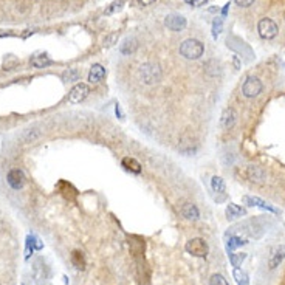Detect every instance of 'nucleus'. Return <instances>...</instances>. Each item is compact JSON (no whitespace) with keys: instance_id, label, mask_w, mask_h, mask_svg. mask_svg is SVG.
<instances>
[{"instance_id":"f257e3e1","label":"nucleus","mask_w":285,"mask_h":285,"mask_svg":"<svg viewBox=\"0 0 285 285\" xmlns=\"http://www.w3.org/2000/svg\"><path fill=\"white\" fill-rule=\"evenodd\" d=\"M203 53H205V47L197 39H186L180 45V54L186 59H191V61L202 57Z\"/></svg>"},{"instance_id":"f03ea898","label":"nucleus","mask_w":285,"mask_h":285,"mask_svg":"<svg viewBox=\"0 0 285 285\" xmlns=\"http://www.w3.org/2000/svg\"><path fill=\"white\" fill-rule=\"evenodd\" d=\"M140 78L146 85H152L160 82L161 79V68L155 62H146L140 67Z\"/></svg>"},{"instance_id":"7ed1b4c3","label":"nucleus","mask_w":285,"mask_h":285,"mask_svg":"<svg viewBox=\"0 0 285 285\" xmlns=\"http://www.w3.org/2000/svg\"><path fill=\"white\" fill-rule=\"evenodd\" d=\"M184 250H186V253H189L194 258H206L208 256V251H209L208 243H206L205 239H202V237H194V239L188 240L184 245Z\"/></svg>"},{"instance_id":"20e7f679","label":"nucleus","mask_w":285,"mask_h":285,"mask_svg":"<svg viewBox=\"0 0 285 285\" xmlns=\"http://www.w3.org/2000/svg\"><path fill=\"white\" fill-rule=\"evenodd\" d=\"M258 31H259V36L262 39H274L279 31V26L278 24L271 21V19L265 17V19H260L259 24H258Z\"/></svg>"},{"instance_id":"39448f33","label":"nucleus","mask_w":285,"mask_h":285,"mask_svg":"<svg viewBox=\"0 0 285 285\" xmlns=\"http://www.w3.org/2000/svg\"><path fill=\"white\" fill-rule=\"evenodd\" d=\"M262 88H263V85H262L259 78L248 76L242 85V93L245 98H256L262 92Z\"/></svg>"},{"instance_id":"423d86ee","label":"nucleus","mask_w":285,"mask_h":285,"mask_svg":"<svg viewBox=\"0 0 285 285\" xmlns=\"http://www.w3.org/2000/svg\"><path fill=\"white\" fill-rule=\"evenodd\" d=\"M88 93H90V87L84 82H79V84L73 85L70 93H68V101L72 104H79L88 96Z\"/></svg>"},{"instance_id":"0eeeda50","label":"nucleus","mask_w":285,"mask_h":285,"mask_svg":"<svg viewBox=\"0 0 285 285\" xmlns=\"http://www.w3.org/2000/svg\"><path fill=\"white\" fill-rule=\"evenodd\" d=\"M164 25L171 31H181V29L186 28V19L181 14H169L164 19Z\"/></svg>"},{"instance_id":"6e6552de","label":"nucleus","mask_w":285,"mask_h":285,"mask_svg":"<svg viewBox=\"0 0 285 285\" xmlns=\"http://www.w3.org/2000/svg\"><path fill=\"white\" fill-rule=\"evenodd\" d=\"M285 259V245H279V247H274L270 253L268 258V267L270 270H274L279 267V263Z\"/></svg>"},{"instance_id":"1a4fd4ad","label":"nucleus","mask_w":285,"mask_h":285,"mask_svg":"<svg viewBox=\"0 0 285 285\" xmlns=\"http://www.w3.org/2000/svg\"><path fill=\"white\" fill-rule=\"evenodd\" d=\"M235 121H237V113H235L234 109H231V107H228V109H225L223 113H222V118H220V126L222 129L225 130H230L234 127Z\"/></svg>"},{"instance_id":"9d476101","label":"nucleus","mask_w":285,"mask_h":285,"mask_svg":"<svg viewBox=\"0 0 285 285\" xmlns=\"http://www.w3.org/2000/svg\"><path fill=\"white\" fill-rule=\"evenodd\" d=\"M6 180H8V184L11 186L13 189H21L25 183V175L21 169H13V171L8 172Z\"/></svg>"},{"instance_id":"9b49d317","label":"nucleus","mask_w":285,"mask_h":285,"mask_svg":"<svg viewBox=\"0 0 285 285\" xmlns=\"http://www.w3.org/2000/svg\"><path fill=\"white\" fill-rule=\"evenodd\" d=\"M243 203L245 205H248V206H256V208H262L265 211H271V212H278L276 208H273V206L267 202H263L262 199L259 197H253V195H243L242 197Z\"/></svg>"},{"instance_id":"f8f14e48","label":"nucleus","mask_w":285,"mask_h":285,"mask_svg":"<svg viewBox=\"0 0 285 285\" xmlns=\"http://www.w3.org/2000/svg\"><path fill=\"white\" fill-rule=\"evenodd\" d=\"M105 78V68L101 64H93L88 73V82L90 84H100Z\"/></svg>"},{"instance_id":"ddd939ff","label":"nucleus","mask_w":285,"mask_h":285,"mask_svg":"<svg viewBox=\"0 0 285 285\" xmlns=\"http://www.w3.org/2000/svg\"><path fill=\"white\" fill-rule=\"evenodd\" d=\"M180 212H181V215H183L186 220H192L194 222V220H197L200 217L199 208L194 203H184V205H181Z\"/></svg>"},{"instance_id":"4468645a","label":"nucleus","mask_w":285,"mask_h":285,"mask_svg":"<svg viewBox=\"0 0 285 285\" xmlns=\"http://www.w3.org/2000/svg\"><path fill=\"white\" fill-rule=\"evenodd\" d=\"M136 48H138V42H136L135 37H126L123 44L120 45V52L126 56H130L136 52Z\"/></svg>"},{"instance_id":"2eb2a0df","label":"nucleus","mask_w":285,"mask_h":285,"mask_svg":"<svg viewBox=\"0 0 285 285\" xmlns=\"http://www.w3.org/2000/svg\"><path fill=\"white\" fill-rule=\"evenodd\" d=\"M205 73L211 78L220 76L222 75V64L219 61H215V59H211V61L205 64Z\"/></svg>"},{"instance_id":"dca6fc26","label":"nucleus","mask_w":285,"mask_h":285,"mask_svg":"<svg viewBox=\"0 0 285 285\" xmlns=\"http://www.w3.org/2000/svg\"><path fill=\"white\" fill-rule=\"evenodd\" d=\"M42 136V130L41 129H36V127H31V129H26L24 133H22V141L25 143V144H31V143H34V141H37L39 138Z\"/></svg>"},{"instance_id":"f3484780","label":"nucleus","mask_w":285,"mask_h":285,"mask_svg":"<svg viewBox=\"0 0 285 285\" xmlns=\"http://www.w3.org/2000/svg\"><path fill=\"white\" fill-rule=\"evenodd\" d=\"M227 217H228V220H233V219H239V217H242V215H247V211H245L242 206H239V205H235V203H230L228 206H227Z\"/></svg>"},{"instance_id":"a211bd4d","label":"nucleus","mask_w":285,"mask_h":285,"mask_svg":"<svg viewBox=\"0 0 285 285\" xmlns=\"http://www.w3.org/2000/svg\"><path fill=\"white\" fill-rule=\"evenodd\" d=\"M121 166L126 171H129L132 174H140L141 172V164L135 158H130V156H126V158H123Z\"/></svg>"},{"instance_id":"6ab92c4d","label":"nucleus","mask_w":285,"mask_h":285,"mask_svg":"<svg viewBox=\"0 0 285 285\" xmlns=\"http://www.w3.org/2000/svg\"><path fill=\"white\" fill-rule=\"evenodd\" d=\"M70 259H72V263H73V267L75 268H78V270H85V258H84V253L82 251H78V250H75L73 253H72V256H70Z\"/></svg>"},{"instance_id":"aec40b11","label":"nucleus","mask_w":285,"mask_h":285,"mask_svg":"<svg viewBox=\"0 0 285 285\" xmlns=\"http://www.w3.org/2000/svg\"><path fill=\"white\" fill-rule=\"evenodd\" d=\"M180 151L186 155L194 154V147H192V136L191 135H183L180 140Z\"/></svg>"},{"instance_id":"412c9836","label":"nucleus","mask_w":285,"mask_h":285,"mask_svg":"<svg viewBox=\"0 0 285 285\" xmlns=\"http://www.w3.org/2000/svg\"><path fill=\"white\" fill-rule=\"evenodd\" d=\"M247 243H248V242L245 240V239H242V237H239V235H231V237L228 239V242H227V251L231 253V251H234L235 248L243 247V245H247Z\"/></svg>"},{"instance_id":"4be33fe9","label":"nucleus","mask_w":285,"mask_h":285,"mask_svg":"<svg viewBox=\"0 0 285 285\" xmlns=\"http://www.w3.org/2000/svg\"><path fill=\"white\" fill-rule=\"evenodd\" d=\"M233 278H234V281H235V284H237V285H250L248 274L245 273L243 270H240V268H234Z\"/></svg>"},{"instance_id":"5701e85b","label":"nucleus","mask_w":285,"mask_h":285,"mask_svg":"<svg viewBox=\"0 0 285 285\" xmlns=\"http://www.w3.org/2000/svg\"><path fill=\"white\" fill-rule=\"evenodd\" d=\"M53 64V61L48 56H45V54H41V56H34L33 59H31V65L34 67V68H44V67H47V65H52Z\"/></svg>"},{"instance_id":"b1692460","label":"nucleus","mask_w":285,"mask_h":285,"mask_svg":"<svg viewBox=\"0 0 285 285\" xmlns=\"http://www.w3.org/2000/svg\"><path fill=\"white\" fill-rule=\"evenodd\" d=\"M247 174H248V179H250L251 181H262V180H263V177H265L263 171H262L260 168H258V166H250L248 171H247Z\"/></svg>"},{"instance_id":"393cba45","label":"nucleus","mask_w":285,"mask_h":285,"mask_svg":"<svg viewBox=\"0 0 285 285\" xmlns=\"http://www.w3.org/2000/svg\"><path fill=\"white\" fill-rule=\"evenodd\" d=\"M211 188L214 192H217V194H223L225 189H227V186H225V180L222 179V177H212V180H211Z\"/></svg>"},{"instance_id":"a878e982","label":"nucleus","mask_w":285,"mask_h":285,"mask_svg":"<svg viewBox=\"0 0 285 285\" xmlns=\"http://www.w3.org/2000/svg\"><path fill=\"white\" fill-rule=\"evenodd\" d=\"M228 256H230V262H231V265L234 268H239L240 265H242V262L247 259V254L245 253H228Z\"/></svg>"},{"instance_id":"bb28decb","label":"nucleus","mask_w":285,"mask_h":285,"mask_svg":"<svg viewBox=\"0 0 285 285\" xmlns=\"http://www.w3.org/2000/svg\"><path fill=\"white\" fill-rule=\"evenodd\" d=\"M79 72L76 70V68H68V70L62 75V78H64V81H67V82H75V81H78L79 79Z\"/></svg>"},{"instance_id":"cd10ccee","label":"nucleus","mask_w":285,"mask_h":285,"mask_svg":"<svg viewBox=\"0 0 285 285\" xmlns=\"http://www.w3.org/2000/svg\"><path fill=\"white\" fill-rule=\"evenodd\" d=\"M124 3H126V0H115V2L105 9V14H113V13H116V11H121L123 6H124Z\"/></svg>"},{"instance_id":"c85d7f7f","label":"nucleus","mask_w":285,"mask_h":285,"mask_svg":"<svg viewBox=\"0 0 285 285\" xmlns=\"http://www.w3.org/2000/svg\"><path fill=\"white\" fill-rule=\"evenodd\" d=\"M118 37H120V36H118V33H110V34H107V36L104 37V41H103V45L107 47V48L112 47V45H115V44L118 42Z\"/></svg>"},{"instance_id":"c756f323","label":"nucleus","mask_w":285,"mask_h":285,"mask_svg":"<svg viewBox=\"0 0 285 285\" xmlns=\"http://www.w3.org/2000/svg\"><path fill=\"white\" fill-rule=\"evenodd\" d=\"M209 285H230V284H228L227 279L222 276V274L215 273V274H212L211 279H209Z\"/></svg>"},{"instance_id":"7c9ffc66","label":"nucleus","mask_w":285,"mask_h":285,"mask_svg":"<svg viewBox=\"0 0 285 285\" xmlns=\"http://www.w3.org/2000/svg\"><path fill=\"white\" fill-rule=\"evenodd\" d=\"M220 31H222V19L217 17V19L214 21V24H212V36H214V37H217V36L220 34Z\"/></svg>"},{"instance_id":"2f4dec72","label":"nucleus","mask_w":285,"mask_h":285,"mask_svg":"<svg viewBox=\"0 0 285 285\" xmlns=\"http://www.w3.org/2000/svg\"><path fill=\"white\" fill-rule=\"evenodd\" d=\"M234 2L242 8H248L254 3V0H234Z\"/></svg>"},{"instance_id":"473e14b6","label":"nucleus","mask_w":285,"mask_h":285,"mask_svg":"<svg viewBox=\"0 0 285 285\" xmlns=\"http://www.w3.org/2000/svg\"><path fill=\"white\" fill-rule=\"evenodd\" d=\"M191 6H195V8H199V6H203L208 0H186Z\"/></svg>"},{"instance_id":"72a5a7b5","label":"nucleus","mask_w":285,"mask_h":285,"mask_svg":"<svg viewBox=\"0 0 285 285\" xmlns=\"http://www.w3.org/2000/svg\"><path fill=\"white\" fill-rule=\"evenodd\" d=\"M140 2V5H143V6H149V5H152L155 0H138Z\"/></svg>"}]
</instances>
